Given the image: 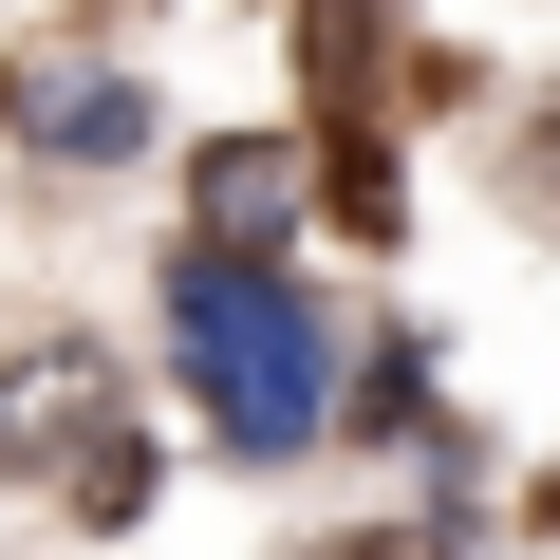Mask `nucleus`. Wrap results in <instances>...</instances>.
Returning <instances> with one entry per match:
<instances>
[{"label":"nucleus","instance_id":"obj_1","mask_svg":"<svg viewBox=\"0 0 560 560\" xmlns=\"http://www.w3.org/2000/svg\"><path fill=\"white\" fill-rule=\"evenodd\" d=\"M168 355H187V393H206V430L224 448H300L318 430V300L280 280L261 243H187L168 261Z\"/></svg>","mask_w":560,"mask_h":560},{"label":"nucleus","instance_id":"obj_2","mask_svg":"<svg viewBox=\"0 0 560 560\" xmlns=\"http://www.w3.org/2000/svg\"><path fill=\"white\" fill-rule=\"evenodd\" d=\"M0 467H38L75 523H131V504H150V448H131V411H113V355H94V337L0 355Z\"/></svg>","mask_w":560,"mask_h":560},{"label":"nucleus","instance_id":"obj_3","mask_svg":"<svg viewBox=\"0 0 560 560\" xmlns=\"http://www.w3.org/2000/svg\"><path fill=\"white\" fill-rule=\"evenodd\" d=\"M300 187H318V150H206V168H187V206H206V243H261L280 206H300Z\"/></svg>","mask_w":560,"mask_h":560},{"label":"nucleus","instance_id":"obj_4","mask_svg":"<svg viewBox=\"0 0 560 560\" xmlns=\"http://www.w3.org/2000/svg\"><path fill=\"white\" fill-rule=\"evenodd\" d=\"M20 131H57V150H131V94L57 57V75H20Z\"/></svg>","mask_w":560,"mask_h":560},{"label":"nucleus","instance_id":"obj_5","mask_svg":"<svg viewBox=\"0 0 560 560\" xmlns=\"http://www.w3.org/2000/svg\"><path fill=\"white\" fill-rule=\"evenodd\" d=\"M523 187H541V224H560V113H541V131H523Z\"/></svg>","mask_w":560,"mask_h":560},{"label":"nucleus","instance_id":"obj_6","mask_svg":"<svg viewBox=\"0 0 560 560\" xmlns=\"http://www.w3.org/2000/svg\"><path fill=\"white\" fill-rule=\"evenodd\" d=\"M337 560H448V541H430V523H374V541H337Z\"/></svg>","mask_w":560,"mask_h":560}]
</instances>
